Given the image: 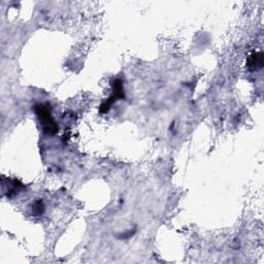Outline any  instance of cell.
<instances>
[{
  "instance_id": "cell-1",
  "label": "cell",
  "mask_w": 264,
  "mask_h": 264,
  "mask_svg": "<svg viewBox=\"0 0 264 264\" xmlns=\"http://www.w3.org/2000/svg\"><path fill=\"white\" fill-rule=\"evenodd\" d=\"M35 114L40 119V122L43 126V130L46 135L54 136L58 132V126L56 124L53 116L51 114V109L46 104H36L34 106Z\"/></svg>"
},
{
  "instance_id": "cell-2",
  "label": "cell",
  "mask_w": 264,
  "mask_h": 264,
  "mask_svg": "<svg viewBox=\"0 0 264 264\" xmlns=\"http://www.w3.org/2000/svg\"><path fill=\"white\" fill-rule=\"evenodd\" d=\"M111 86H112V94L99 107V111L101 112V114H105V112H107L110 109L111 105L114 104L117 100L125 98L123 83L121 80L119 79L114 80L111 83Z\"/></svg>"
},
{
  "instance_id": "cell-3",
  "label": "cell",
  "mask_w": 264,
  "mask_h": 264,
  "mask_svg": "<svg viewBox=\"0 0 264 264\" xmlns=\"http://www.w3.org/2000/svg\"><path fill=\"white\" fill-rule=\"evenodd\" d=\"M263 66V54L261 52L250 55L247 60V67L251 70L261 69Z\"/></svg>"
},
{
  "instance_id": "cell-4",
  "label": "cell",
  "mask_w": 264,
  "mask_h": 264,
  "mask_svg": "<svg viewBox=\"0 0 264 264\" xmlns=\"http://www.w3.org/2000/svg\"><path fill=\"white\" fill-rule=\"evenodd\" d=\"M45 211V205L42 200H37L32 205V214L33 216H41Z\"/></svg>"
}]
</instances>
